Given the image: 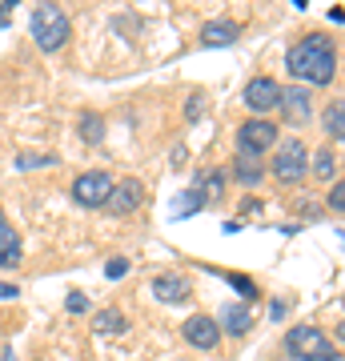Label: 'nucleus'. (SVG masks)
<instances>
[{
	"label": "nucleus",
	"instance_id": "obj_6",
	"mask_svg": "<svg viewBox=\"0 0 345 361\" xmlns=\"http://www.w3.org/2000/svg\"><path fill=\"white\" fill-rule=\"evenodd\" d=\"M109 189H113V177L101 173V169H92V173H80V177L73 180V201L85 205V209H101Z\"/></svg>",
	"mask_w": 345,
	"mask_h": 361
},
{
	"label": "nucleus",
	"instance_id": "obj_2",
	"mask_svg": "<svg viewBox=\"0 0 345 361\" xmlns=\"http://www.w3.org/2000/svg\"><path fill=\"white\" fill-rule=\"evenodd\" d=\"M285 349H289L297 361H341L337 357V345L321 334L317 325H293V329L285 334Z\"/></svg>",
	"mask_w": 345,
	"mask_h": 361
},
{
	"label": "nucleus",
	"instance_id": "obj_19",
	"mask_svg": "<svg viewBox=\"0 0 345 361\" xmlns=\"http://www.w3.org/2000/svg\"><path fill=\"white\" fill-rule=\"evenodd\" d=\"M325 133H329V141H341L345 137V104L333 101L329 113H325Z\"/></svg>",
	"mask_w": 345,
	"mask_h": 361
},
{
	"label": "nucleus",
	"instance_id": "obj_18",
	"mask_svg": "<svg viewBox=\"0 0 345 361\" xmlns=\"http://www.w3.org/2000/svg\"><path fill=\"white\" fill-rule=\"evenodd\" d=\"M313 177H317V180L337 177V153H333L329 145H325V149H321V153L313 157Z\"/></svg>",
	"mask_w": 345,
	"mask_h": 361
},
{
	"label": "nucleus",
	"instance_id": "obj_29",
	"mask_svg": "<svg viewBox=\"0 0 345 361\" xmlns=\"http://www.w3.org/2000/svg\"><path fill=\"white\" fill-rule=\"evenodd\" d=\"M8 13H13V4H0V25H8Z\"/></svg>",
	"mask_w": 345,
	"mask_h": 361
},
{
	"label": "nucleus",
	"instance_id": "obj_28",
	"mask_svg": "<svg viewBox=\"0 0 345 361\" xmlns=\"http://www.w3.org/2000/svg\"><path fill=\"white\" fill-rule=\"evenodd\" d=\"M16 293H20L16 285H0V301H4V297H16Z\"/></svg>",
	"mask_w": 345,
	"mask_h": 361
},
{
	"label": "nucleus",
	"instance_id": "obj_20",
	"mask_svg": "<svg viewBox=\"0 0 345 361\" xmlns=\"http://www.w3.org/2000/svg\"><path fill=\"white\" fill-rule=\"evenodd\" d=\"M201 209V189H189V193H181V201L173 205V217H189Z\"/></svg>",
	"mask_w": 345,
	"mask_h": 361
},
{
	"label": "nucleus",
	"instance_id": "obj_13",
	"mask_svg": "<svg viewBox=\"0 0 345 361\" xmlns=\"http://www.w3.org/2000/svg\"><path fill=\"white\" fill-rule=\"evenodd\" d=\"M277 109H285V116H289V121H305L309 116V92L305 89H282V104H277Z\"/></svg>",
	"mask_w": 345,
	"mask_h": 361
},
{
	"label": "nucleus",
	"instance_id": "obj_3",
	"mask_svg": "<svg viewBox=\"0 0 345 361\" xmlns=\"http://www.w3.org/2000/svg\"><path fill=\"white\" fill-rule=\"evenodd\" d=\"M32 37H37V44L44 52H56V49H64V40L73 37V20L56 4H40L32 13Z\"/></svg>",
	"mask_w": 345,
	"mask_h": 361
},
{
	"label": "nucleus",
	"instance_id": "obj_27",
	"mask_svg": "<svg viewBox=\"0 0 345 361\" xmlns=\"http://www.w3.org/2000/svg\"><path fill=\"white\" fill-rule=\"evenodd\" d=\"M85 310H89V301H85L80 293H73V297H68V313H85Z\"/></svg>",
	"mask_w": 345,
	"mask_h": 361
},
{
	"label": "nucleus",
	"instance_id": "obj_11",
	"mask_svg": "<svg viewBox=\"0 0 345 361\" xmlns=\"http://www.w3.org/2000/svg\"><path fill=\"white\" fill-rule=\"evenodd\" d=\"M237 32H241V28L233 25V20H209V25L201 28V44H209V49H225V44L237 40Z\"/></svg>",
	"mask_w": 345,
	"mask_h": 361
},
{
	"label": "nucleus",
	"instance_id": "obj_24",
	"mask_svg": "<svg viewBox=\"0 0 345 361\" xmlns=\"http://www.w3.org/2000/svg\"><path fill=\"white\" fill-rule=\"evenodd\" d=\"M185 116H189V121L205 116V92H189V101H185Z\"/></svg>",
	"mask_w": 345,
	"mask_h": 361
},
{
	"label": "nucleus",
	"instance_id": "obj_22",
	"mask_svg": "<svg viewBox=\"0 0 345 361\" xmlns=\"http://www.w3.org/2000/svg\"><path fill=\"white\" fill-rule=\"evenodd\" d=\"M16 165H20V169H44V165H56V157H49V153H44V157L20 153V157H16Z\"/></svg>",
	"mask_w": 345,
	"mask_h": 361
},
{
	"label": "nucleus",
	"instance_id": "obj_16",
	"mask_svg": "<svg viewBox=\"0 0 345 361\" xmlns=\"http://www.w3.org/2000/svg\"><path fill=\"white\" fill-rule=\"evenodd\" d=\"M125 329H128V322H125V313H116V310H104V313H97V334H109V337H113V334H125Z\"/></svg>",
	"mask_w": 345,
	"mask_h": 361
},
{
	"label": "nucleus",
	"instance_id": "obj_25",
	"mask_svg": "<svg viewBox=\"0 0 345 361\" xmlns=\"http://www.w3.org/2000/svg\"><path fill=\"white\" fill-rule=\"evenodd\" d=\"M104 273H109L113 281H121V277H125V273H128V261H125V257H113V261H109V265H104Z\"/></svg>",
	"mask_w": 345,
	"mask_h": 361
},
{
	"label": "nucleus",
	"instance_id": "obj_23",
	"mask_svg": "<svg viewBox=\"0 0 345 361\" xmlns=\"http://www.w3.org/2000/svg\"><path fill=\"white\" fill-rule=\"evenodd\" d=\"M229 285H237V289H241V297H245V301H253V297H261V293H257V285L249 281V277H241V273H229Z\"/></svg>",
	"mask_w": 345,
	"mask_h": 361
},
{
	"label": "nucleus",
	"instance_id": "obj_15",
	"mask_svg": "<svg viewBox=\"0 0 345 361\" xmlns=\"http://www.w3.org/2000/svg\"><path fill=\"white\" fill-rule=\"evenodd\" d=\"M249 325H253V317H249V310H245V305H229V310H225V329H229L233 337L249 334Z\"/></svg>",
	"mask_w": 345,
	"mask_h": 361
},
{
	"label": "nucleus",
	"instance_id": "obj_9",
	"mask_svg": "<svg viewBox=\"0 0 345 361\" xmlns=\"http://www.w3.org/2000/svg\"><path fill=\"white\" fill-rule=\"evenodd\" d=\"M181 334H185V341L197 349H217L221 341V325L213 322V317H205V313H197V317H189V322L181 325Z\"/></svg>",
	"mask_w": 345,
	"mask_h": 361
},
{
	"label": "nucleus",
	"instance_id": "obj_21",
	"mask_svg": "<svg viewBox=\"0 0 345 361\" xmlns=\"http://www.w3.org/2000/svg\"><path fill=\"white\" fill-rule=\"evenodd\" d=\"M197 189H201V197H209V201H221V193H225V177H221V173H209L205 185H197Z\"/></svg>",
	"mask_w": 345,
	"mask_h": 361
},
{
	"label": "nucleus",
	"instance_id": "obj_8",
	"mask_svg": "<svg viewBox=\"0 0 345 361\" xmlns=\"http://www.w3.org/2000/svg\"><path fill=\"white\" fill-rule=\"evenodd\" d=\"M245 104L253 109V113H273L277 104H282V85L273 77H253L249 85H245Z\"/></svg>",
	"mask_w": 345,
	"mask_h": 361
},
{
	"label": "nucleus",
	"instance_id": "obj_1",
	"mask_svg": "<svg viewBox=\"0 0 345 361\" xmlns=\"http://www.w3.org/2000/svg\"><path fill=\"white\" fill-rule=\"evenodd\" d=\"M289 73L297 80H305V85H329L337 77V49H333L329 37H321V32H309L293 52H289Z\"/></svg>",
	"mask_w": 345,
	"mask_h": 361
},
{
	"label": "nucleus",
	"instance_id": "obj_26",
	"mask_svg": "<svg viewBox=\"0 0 345 361\" xmlns=\"http://www.w3.org/2000/svg\"><path fill=\"white\" fill-rule=\"evenodd\" d=\"M329 205H333V213H341V209H345V185H341V180L333 185V193H329Z\"/></svg>",
	"mask_w": 345,
	"mask_h": 361
},
{
	"label": "nucleus",
	"instance_id": "obj_7",
	"mask_svg": "<svg viewBox=\"0 0 345 361\" xmlns=\"http://www.w3.org/2000/svg\"><path fill=\"white\" fill-rule=\"evenodd\" d=\"M145 201V189H141V180L137 177H125V180H116L113 189H109V197H104V209L113 213V217H128V213H137Z\"/></svg>",
	"mask_w": 345,
	"mask_h": 361
},
{
	"label": "nucleus",
	"instance_id": "obj_5",
	"mask_svg": "<svg viewBox=\"0 0 345 361\" xmlns=\"http://www.w3.org/2000/svg\"><path fill=\"white\" fill-rule=\"evenodd\" d=\"M273 145H277V125L265 121V116H253V121H245L241 129H237V149H241V157H261Z\"/></svg>",
	"mask_w": 345,
	"mask_h": 361
},
{
	"label": "nucleus",
	"instance_id": "obj_10",
	"mask_svg": "<svg viewBox=\"0 0 345 361\" xmlns=\"http://www.w3.org/2000/svg\"><path fill=\"white\" fill-rule=\"evenodd\" d=\"M153 293L161 297V301H169V305H181V301H189V281L177 277V273H161L153 281Z\"/></svg>",
	"mask_w": 345,
	"mask_h": 361
},
{
	"label": "nucleus",
	"instance_id": "obj_14",
	"mask_svg": "<svg viewBox=\"0 0 345 361\" xmlns=\"http://www.w3.org/2000/svg\"><path fill=\"white\" fill-rule=\"evenodd\" d=\"M80 141L101 145L104 141V116L101 113H80Z\"/></svg>",
	"mask_w": 345,
	"mask_h": 361
},
{
	"label": "nucleus",
	"instance_id": "obj_4",
	"mask_svg": "<svg viewBox=\"0 0 345 361\" xmlns=\"http://www.w3.org/2000/svg\"><path fill=\"white\" fill-rule=\"evenodd\" d=\"M309 173V153L301 141H282L277 157H273V177L282 185H297V180Z\"/></svg>",
	"mask_w": 345,
	"mask_h": 361
},
{
	"label": "nucleus",
	"instance_id": "obj_12",
	"mask_svg": "<svg viewBox=\"0 0 345 361\" xmlns=\"http://www.w3.org/2000/svg\"><path fill=\"white\" fill-rule=\"evenodd\" d=\"M0 265H4V269L20 265V237H16V229L4 221V213H0Z\"/></svg>",
	"mask_w": 345,
	"mask_h": 361
},
{
	"label": "nucleus",
	"instance_id": "obj_30",
	"mask_svg": "<svg viewBox=\"0 0 345 361\" xmlns=\"http://www.w3.org/2000/svg\"><path fill=\"white\" fill-rule=\"evenodd\" d=\"M4 361H13V353H4Z\"/></svg>",
	"mask_w": 345,
	"mask_h": 361
},
{
	"label": "nucleus",
	"instance_id": "obj_17",
	"mask_svg": "<svg viewBox=\"0 0 345 361\" xmlns=\"http://www.w3.org/2000/svg\"><path fill=\"white\" fill-rule=\"evenodd\" d=\"M265 169L257 165V157H237V165H233V177L241 180V185H257Z\"/></svg>",
	"mask_w": 345,
	"mask_h": 361
}]
</instances>
